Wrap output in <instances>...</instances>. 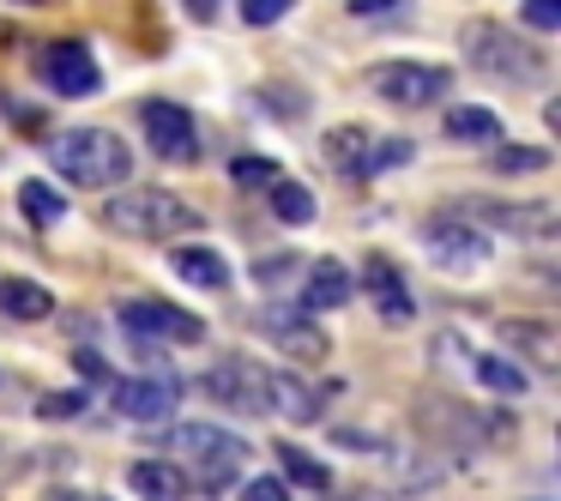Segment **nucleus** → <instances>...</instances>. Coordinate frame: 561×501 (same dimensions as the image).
Listing matches in <instances>:
<instances>
[{"label": "nucleus", "mask_w": 561, "mask_h": 501, "mask_svg": "<svg viewBox=\"0 0 561 501\" xmlns=\"http://www.w3.org/2000/svg\"><path fill=\"white\" fill-rule=\"evenodd\" d=\"M428 363H435V375H465V380H471V368H477V344L465 339V332L440 327L435 339H428Z\"/></svg>", "instance_id": "24"}, {"label": "nucleus", "mask_w": 561, "mask_h": 501, "mask_svg": "<svg viewBox=\"0 0 561 501\" xmlns=\"http://www.w3.org/2000/svg\"><path fill=\"white\" fill-rule=\"evenodd\" d=\"M404 0H351V19H399Z\"/></svg>", "instance_id": "35"}, {"label": "nucleus", "mask_w": 561, "mask_h": 501, "mask_svg": "<svg viewBox=\"0 0 561 501\" xmlns=\"http://www.w3.org/2000/svg\"><path fill=\"white\" fill-rule=\"evenodd\" d=\"M368 146H375V134H368V127H332L327 134V158L339 163L344 175H363V158H368Z\"/></svg>", "instance_id": "25"}, {"label": "nucleus", "mask_w": 561, "mask_h": 501, "mask_svg": "<svg viewBox=\"0 0 561 501\" xmlns=\"http://www.w3.org/2000/svg\"><path fill=\"white\" fill-rule=\"evenodd\" d=\"M31 7H43V0H31Z\"/></svg>", "instance_id": "40"}, {"label": "nucleus", "mask_w": 561, "mask_h": 501, "mask_svg": "<svg viewBox=\"0 0 561 501\" xmlns=\"http://www.w3.org/2000/svg\"><path fill=\"white\" fill-rule=\"evenodd\" d=\"M489 170L495 175H537V170H549V151L543 146H495L489 151Z\"/></svg>", "instance_id": "28"}, {"label": "nucleus", "mask_w": 561, "mask_h": 501, "mask_svg": "<svg viewBox=\"0 0 561 501\" xmlns=\"http://www.w3.org/2000/svg\"><path fill=\"white\" fill-rule=\"evenodd\" d=\"M127 489H134L139 501H187L194 496L187 471H175L170 459H134L127 465Z\"/></svg>", "instance_id": "18"}, {"label": "nucleus", "mask_w": 561, "mask_h": 501, "mask_svg": "<svg viewBox=\"0 0 561 501\" xmlns=\"http://www.w3.org/2000/svg\"><path fill=\"white\" fill-rule=\"evenodd\" d=\"M459 49H465V67L501 79V86H543V73H549L543 49L525 43V37H513V31L495 25V19H471V25L459 31Z\"/></svg>", "instance_id": "4"}, {"label": "nucleus", "mask_w": 561, "mask_h": 501, "mask_svg": "<svg viewBox=\"0 0 561 501\" xmlns=\"http://www.w3.org/2000/svg\"><path fill=\"white\" fill-rule=\"evenodd\" d=\"M296 0H242V25H254V31H266V25H278L284 13H290Z\"/></svg>", "instance_id": "32"}, {"label": "nucleus", "mask_w": 561, "mask_h": 501, "mask_svg": "<svg viewBox=\"0 0 561 501\" xmlns=\"http://www.w3.org/2000/svg\"><path fill=\"white\" fill-rule=\"evenodd\" d=\"M272 453H278V465H284V471H290V483H296V489H320V496H327L332 471H327V465H320V459H314V453H308V447H296V441H278V447H272Z\"/></svg>", "instance_id": "26"}, {"label": "nucleus", "mask_w": 561, "mask_h": 501, "mask_svg": "<svg viewBox=\"0 0 561 501\" xmlns=\"http://www.w3.org/2000/svg\"><path fill=\"white\" fill-rule=\"evenodd\" d=\"M447 212L465 218L471 230L489 224V230H507L519 242H556V230H561V212L549 200H453Z\"/></svg>", "instance_id": "7"}, {"label": "nucleus", "mask_w": 561, "mask_h": 501, "mask_svg": "<svg viewBox=\"0 0 561 501\" xmlns=\"http://www.w3.org/2000/svg\"><path fill=\"white\" fill-rule=\"evenodd\" d=\"M139 127H146V146L158 151L163 163H194L199 158V122H194V110H182V103L151 98L146 110H139Z\"/></svg>", "instance_id": "10"}, {"label": "nucleus", "mask_w": 561, "mask_h": 501, "mask_svg": "<svg viewBox=\"0 0 561 501\" xmlns=\"http://www.w3.org/2000/svg\"><path fill=\"white\" fill-rule=\"evenodd\" d=\"M320 387H308L302 375H272L266 392V417H284V423H320Z\"/></svg>", "instance_id": "19"}, {"label": "nucleus", "mask_w": 561, "mask_h": 501, "mask_svg": "<svg viewBox=\"0 0 561 501\" xmlns=\"http://www.w3.org/2000/svg\"><path fill=\"white\" fill-rule=\"evenodd\" d=\"M411 139H375V146H368V158H363V175H356V182H375L380 170H399V163H411Z\"/></svg>", "instance_id": "30"}, {"label": "nucleus", "mask_w": 561, "mask_h": 501, "mask_svg": "<svg viewBox=\"0 0 561 501\" xmlns=\"http://www.w3.org/2000/svg\"><path fill=\"white\" fill-rule=\"evenodd\" d=\"M49 501H110V496H79V489H55Z\"/></svg>", "instance_id": "39"}, {"label": "nucleus", "mask_w": 561, "mask_h": 501, "mask_svg": "<svg viewBox=\"0 0 561 501\" xmlns=\"http://www.w3.org/2000/svg\"><path fill=\"white\" fill-rule=\"evenodd\" d=\"M122 327L134 332V339H158V344H199L206 339V320L175 308V303H158V296L122 303Z\"/></svg>", "instance_id": "11"}, {"label": "nucleus", "mask_w": 561, "mask_h": 501, "mask_svg": "<svg viewBox=\"0 0 561 501\" xmlns=\"http://www.w3.org/2000/svg\"><path fill=\"white\" fill-rule=\"evenodd\" d=\"M519 19H525L531 31H561V0H525Z\"/></svg>", "instance_id": "33"}, {"label": "nucleus", "mask_w": 561, "mask_h": 501, "mask_svg": "<svg viewBox=\"0 0 561 501\" xmlns=\"http://www.w3.org/2000/svg\"><path fill=\"white\" fill-rule=\"evenodd\" d=\"M19 212H25L31 224H61L67 218V200L55 194L49 182H25V187H19Z\"/></svg>", "instance_id": "27"}, {"label": "nucleus", "mask_w": 561, "mask_h": 501, "mask_svg": "<svg viewBox=\"0 0 561 501\" xmlns=\"http://www.w3.org/2000/svg\"><path fill=\"white\" fill-rule=\"evenodd\" d=\"M501 339H507L513 363H531V368H556L561 363V339L549 320H501Z\"/></svg>", "instance_id": "16"}, {"label": "nucleus", "mask_w": 561, "mask_h": 501, "mask_svg": "<svg viewBox=\"0 0 561 501\" xmlns=\"http://www.w3.org/2000/svg\"><path fill=\"white\" fill-rule=\"evenodd\" d=\"M423 248H428V260L447 266V272H477L489 260V236L471 230L465 218H453V212H440V218L423 224Z\"/></svg>", "instance_id": "13"}, {"label": "nucleus", "mask_w": 561, "mask_h": 501, "mask_svg": "<svg viewBox=\"0 0 561 501\" xmlns=\"http://www.w3.org/2000/svg\"><path fill=\"white\" fill-rule=\"evenodd\" d=\"M471 380H477V387H489V392H501V399H519V392L531 387V368H519L513 356H489V351H477Z\"/></svg>", "instance_id": "22"}, {"label": "nucleus", "mask_w": 561, "mask_h": 501, "mask_svg": "<svg viewBox=\"0 0 561 501\" xmlns=\"http://www.w3.org/2000/svg\"><path fill=\"white\" fill-rule=\"evenodd\" d=\"M199 387L236 417H266V392H272V368L254 363V356H224L218 368H206Z\"/></svg>", "instance_id": "8"}, {"label": "nucleus", "mask_w": 561, "mask_h": 501, "mask_svg": "<svg viewBox=\"0 0 561 501\" xmlns=\"http://www.w3.org/2000/svg\"><path fill=\"white\" fill-rule=\"evenodd\" d=\"M151 441L170 453V465L187 459V471H199L194 489H224L248 465V441L224 423H163V429H151Z\"/></svg>", "instance_id": "1"}, {"label": "nucleus", "mask_w": 561, "mask_h": 501, "mask_svg": "<svg viewBox=\"0 0 561 501\" xmlns=\"http://www.w3.org/2000/svg\"><path fill=\"white\" fill-rule=\"evenodd\" d=\"M447 139L453 146H495L501 115L483 110V103H459V110H447Z\"/></svg>", "instance_id": "21"}, {"label": "nucleus", "mask_w": 561, "mask_h": 501, "mask_svg": "<svg viewBox=\"0 0 561 501\" xmlns=\"http://www.w3.org/2000/svg\"><path fill=\"white\" fill-rule=\"evenodd\" d=\"M416 423H423V435L447 441L453 453H471V447H507V441H513V423H507L501 411H471V405L440 399V392L416 399Z\"/></svg>", "instance_id": "5"}, {"label": "nucleus", "mask_w": 561, "mask_h": 501, "mask_svg": "<svg viewBox=\"0 0 561 501\" xmlns=\"http://www.w3.org/2000/svg\"><path fill=\"white\" fill-rule=\"evenodd\" d=\"M98 224L115 236H134V242H175V236L199 230V212L163 187H127V194L103 200Z\"/></svg>", "instance_id": "3"}, {"label": "nucleus", "mask_w": 561, "mask_h": 501, "mask_svg": "<svg viewBox=\"0 0 561 501\" xmlns=\"http://www.w3.org/2000/svg\"><path fill=\"white\" fill-rule=\"evenodd\" d=\"M363 284H368V296H375V308H380V320H387V327H411V320H416V296L404 291L399 266H392L387 254H368Z\"/></svg>", "instance_id": "15"}, {"label": "nucleus", "mask_w": 561, "mask_h": 501, "mask_svg": "<svg viewBox=\"0 0 561 501\" xmlns=\"http://www.w3.org/2000/svg\"><path fill=\"white\" fill-rule=\"evenodd\" d=\"M356 296V278L339 266V260H314L308 266V284H302V315H332Z\"/></svg>", "instance_id": "17"}, {"label": "nucleus", "mask_w": 561, "mask_h": 501, "mask_svg": "<svg viewBox=\"0 0 561 501\" xmlns=\"http://www.w3.org/2000/svg\"><path fill=\"white\" fill-rule=\"evenodd\" d=\"M230 182L248 187V194H266L272 182H284V170H278L272 158H236V163H230Z\"/></svg>", "instance_id": "31"}, {"label": "nucleus", "mask_w": 561, "mask_h": 501, "mask_svg": "<svg viewBox=\"0 0 561 501\" xmlns=\"http://www.w3.org/2000/svg\"><path fill=\"white\" fill-rule=\"evenodd\" d=\"M43 86L61 91V98H98L103 67H98V55H91L79 37H61V43L43 49Z\"/></svg>", "instance_id": "14"}, {"label": "nucleus", "mask_w": 561, "mask_h": 501, "mask_svg": "<svg viewBox=\"0 0 561 501\" xmlns=\"http://www.w3.org/2000/svg\"><path fill=\"white\" fill-rule=\"evenodd\" d=\"M0 315H13V320H43V315H55V296L43 291L37 278H0Z\"/></svg>", "instance_id": "23"}, {"label": "nucleus", "mask_w": 561, "mask_h": 501, "mask_svg": "<svg viewBox=\"0 0 561 501\" xmlns=\"http://www.w3.org/2000/svg\"><path fill=\"white\" fill-rule=\"evenodd\" d=\"M85 405H91L85 392H49V399H43L37 411H43V417H79Z\"/></svg>", "instance_id": "34"}, {"label": "nucleus", "mask_w": 561, "mask_h": 501, "mask_svg": "<svg viewBox=\"0 0 561 501\" xmlns=\"http://www.w3.org/2000/svg\"><path fill=\"white\" fill-rule=\"evenodd\" d=\"M363 86L375 91L380 103H392V110H428V103H440L453 91V67H440V61H375L363 73Z\"/></svg>", "instance_id": "6"}, {"label": "nucleus", "mask_w": 561, "mask_h": 501, "mask_svg": "<svg viewBox=\"0 0 561 501\" xmlns=\"http://www.w3.org/2000/svg\"><path fill=\"white\" fill-rule=\"evenodd\" d=\"M73 368H79L85 380H115V375H110V363H103L98 351H73Z\"/></svg>", "instance_id": "37"}, {"label": "nucleus", "mask_w": 561, "mask_h": 501, "mask_svg": "<svg viewBox=\"0 0 561 501\" xmlns=\"http://www.w3.org/2000/svg\"><path fill=\"white\" fill-rule=\"evenodd\" d=\"M260 332L272 339V351H284L290 363H308V368H320L332 356V339H327V327H320L314 315H302V308H260Z\"/></svg>", "instance_id": "9"}, {"label": "nucleus", "mask_w": 561, "mask_h": 501, "mask_svg": "<svg viewBox=\"0 0 561 501\" xmlns=\"http://www.w3.org/2000/svg\"><path fill=\"white\" fill-rule=\"evenodd\" d=\"M242 501H290V489H284L278 477H254V483L242 489Z\"/></svg>", "instance_id": "36"}, {"label": "nucleus", "mask_w": 561, "mask_h": 501, "mask_svg": "<svg viewBox=\"0 0 561 501\" xmlns=\"http://www.w3.org/2000/svg\"><path fill=\"white\" fill-rule=\"evenodd\" d=\"M266 194H272V212H278L284 224H308V218H314V194H308L302 182H272Z\"/></svg>", "instance_id": "29"}, {"label": "nucleus", "mask_w": 561, "mask_h": 501, "mask_svg": "<svg viewBox=\"0 0 561 501\" xmlns=\"http://www.w3.org/2000/svg\"><path fill=\"white\" fill-rule=\"evenodd\" d=\"M49 163H55L61 182H79V187L134 182V151H127V139L110 134V127H67V134H55Z\"/></svg>", "instance_id": "2"}, {"label": "nucleus", "mask_w": 561, "mask_h": 501, "mask_svg": "<svg viewBox=\"0 0 561 501\" xmlns=\"http://www.w3.org/2000/svg\"><path fill=\"white\" fill-rule=\"evenodd\" d=\"M187 13H194V19H211V13H218V0H187Z\"/></svg>", "instance_id": "38"}, {"label": "nucleus", "mask_w": 561, "mask_h": 501, "mask_svg": "<svg viewBox=\"0 0 561 501\" xmlns=\"http://www.w3.org/2000/svg\"><path fill=\"white\" fill-rule=\"evenodd\" d=\"M182 405V380L175 375H134V380H115V411L139 429H163Z\"/></svg>", "instance_id": "12"}, {"label": "nucleus", "mask_w": 561, "mask_h": 501, "mask_svg": "<svg viewBox=\"0 0 561 501\" xmlns=\"http://www.w3.org/2000/svg\"><path fill=\"white\" fill-rule=\"evenodd\" d=\"M170 266H175V278H187L194 291H224V284H230V260H224L218 248H199V242L170 248Z\"/></svg>", "instance_id": "20"}]
</instances>
